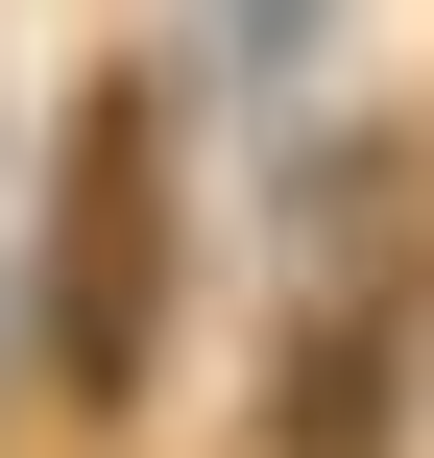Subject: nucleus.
Returning <instances> with one entry per match:
<instances>
[{
    "label": "nucleus",
    "instance_id": "f257e3e1",
    "mask_svg": "<svg viewBox=\"0 0 434 458\" xmlns=\"http://www.w3.org/2000/svg\"><path fill=\"white\" fill-rule=\"evenodd\" d=\"M169 314H193V48H72L48 242H24V362H48V411H72V435H145Z\"/></svg>",
    "mask_w": 434,
    "mask_h": 458
},
{
    "label": "nucleus",
    "instance_id": "f03ea898",
    "mask_svg": "<svg viewBox=\"0 0 434 458\" xmlns=\"http://www.w3.org/2000/svg\"><path fill=\"white\" fill-rule=\"evenodd\" d=\"M242 458H434V193L411 145H314L290 266H266V362Z\"/></svg>",
    "mask_w": 434,
    "mask_h": 458
},
{
    "label": "nucleus",
    "instance_id": "7ed1b4c3",
    "mask_svg": "<svg viewBox=\"0 0 434 458\" xmlns=\"http://www.w3.org/2000/svg\"><path fill=\"white\" fill-rule=\"evenodd\" d=\"M217 72H266V97H314V72H338V0H217Z\"/></svg>",
    "mask_w": 434,
    "mask_h": 458
}]
</instances>
